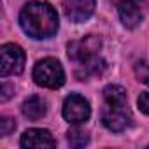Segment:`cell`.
Returning <instances> with one entry per match:
<instances>
[{
    "label": "cell",
    "mask_w": 149,
    "mask_h": 149,
    "mask_svg": "<svg viewBox=\"0 0 149 149\" xmlns=\"http://www.w3.org/2000/svg\"><path fill=\"white\" fill-rule=\"evenodd\" d=\"M19 25L33 39H47L58 32V14L47 2H28L19 14Z\"/></svg>",
    "instance_id": "cell-1"
},
{
    "label": "cell",
    "mask_w": 149,
    "mask_h": 149,
    "mask_svg": "<svg viewBox=\"0 0 149 149\" xmlns=\"http://www.w3.org/2000/svg\"><path fill=\"white\" fill-rule=\"evenodd\" d=\"M33 79L42 88L56 90L65 83V72L58 60L44 58V60L37 61V65L33 67Z\"/></svg>",
    "instance_id": "cell-2"
},
{
    "label": "cell",
    "mask_w": 149,
    "mask_h": 149,
    "mask_svg": "<svg viewBox=\"0 0 149 149\" xmlns=\"http://www.w3.org/2000/svg\"><path fill=\"white\" fill-rule=\"evenodd\" d=\"M102 123L111 132H123L132 123L126 100H105L102 109Z\"/></svg>",
    "instance_id": "cell-3"
},
{
    "label": "cell",
    "mask_w": 149,
    "mask_h": 149,
    "mask_svg": "<svg viewBox=\"0 0 149 149\" xmlns=\"http://www.w3.org/2000/svg\"><path fill=\"white\" fill-rule=\"evenodd\" d=\"M25 67V51L18 44H4L0 47V76L7 77L21 74Z\"/></svg>",
    "instance_id": "cell-4"
},
{
    "label": "cell",
    "mask_w": 149,
    "mask_h": 149,
    "mask_svg": "<svg viewBox=\"0 0 149 149\" xmlns=\"http://www.w3.org/2000/svg\"><path fill=\"white\" fill-rule=\"evenodd\" d=\"M112 4L118 7L121 23L126 28H135L146 13V0H112Z\"/></svg>",
    "instance_id": "cell-5"
},
{
    "label": "cell",
    "mask_w": 149,
    "mask_h": 149,
    "mask_svg": "<svg viewBox=\"0 0 149 149\" xmlns=\"http://www.w3.org/2000/svg\"><path fill=\"white\" fill-rule=\"evenodd\" d=\"M91 114V109H90V104L84 97L77 95V93H72L65 98L63 102V118L68 121V123H84L88 121Z\"/></svg>",
    "instance_id": "cell-6"
},
{
    "label": "cell",
    "mask_w": 149,
    "mask_h": 149,
    "mask_svg": "<svg viewBox=\"0 0 149 149\" xmlns=\"http://www.w3.org/2000/svg\"><path fill=\"white\" fill-rule=\"evenodd\" d=\"M102 47V40L97 35H86L79 40H72L68 44V58L74 61H84L91 56H97Z\"/></svg>",
    "instance_id": "cell-7"
},
{
    "label": "cell",
    "mask_w": 149,
    "mask_h": 149,
    "mask_svg": "<svg viewBox=\"0 0 149 149\" xmlns=\"http://www.w3.org/2000/svg\"><path fill=\"white\" fill-rule=\"evenodd\" d=\"M63 11L72 23H84L95 13V0H63Z\"/></svg>",
    "instance_id": "cell-8"
},
{
    "label": "cell",
    "mask_w": 149,
    "mask_h": 149,
    "mask_svg": "<svg viewBox=\"0 0 149 149\" xmlns=\"http://www.w3.org/2000/svg\"><path fill=\"white\" fill-rule=\"evenodd\" d=\"M19 144L23 147H54L56 146V140L53 139V135L47 130L32 128V130H26L21 135Z\"/></svg>",
    "instance_id": "cell-9"
},
{
    "label": "cell",
    "mask_w": 149,
    "mask_h": 149,
    "mask_svg": "<svg viewBox=\"0 0 149 149\" xmlns=\"http://www.w3.org/2000/svg\"><path fill=\"white\" fill-rule=\"evenodd\" d=\"M105 68V61L98 56H91L84 61H79V67L76 70V76L79 79H86L90 76H98V74H102Z\"/></svg>",
    "instance_id": "cell-10"
},
{
    "label": "cell",
    "mask_w": 149,
    "mask_h": 149,
    "mask_svg": "<svg viewBox=\"0 0 149 149\" xmlns=\"http://www.w3.org/2000/svg\"><path fill=\"white\" fill-rule=\"evenodd\" d=\"M23 114L30 121H39L46 114V104H44V100H40L39 97H30L23 104Z\"/></svg>",
    "instance_id": "cell-11"
},
{
    "label": "cell",
    "mask_w": 149,
    "mask_h": 149,
    "mask_svg": "<svg viewBox=\"0 0 149 149\" xmlns=\"http://www.w3.org/2000/svg\"><path fill=\"white\" fill-rule=\"evenodd\" d=\"M67 139H68V144L72 146V147H84L86 144H88V135L83 132V130H77V128H74V130H70L68 132V135H67Z\"/></svg>",
    "instance_id": "cell-12"
},
{
    "label": "cell",
    "mask_w": 149,
    "mask_h": 149,
    "mask_svg": "<svg viewBox=\"0 0 149 149\" xmlns=\"http://www.w3.org/2000/svg\"><path fill=\"white\" fill-rule=\"evenodd\" d=\"M16 128V123H14V119L13 118H7V116H4L2 118V121H0V133H2L4 137L6 135H9L13 130Z\"/></svg>",
    "instance_id": "cell-13"
},
{
    "label": "cell",
    "mask_w": 149,
    "mask_h": 149,
    "mask_svg": "<svg viewBox=\"0 0 149 149\" xmlns=\"http://www.w3.org/2000/svg\"><path fill=\"white\" fill-rule=\"evenodd\" d=\"M137 104L144 114H149V93H140V97L137 98Z\"/></svg>",
    "instance_id": "cell-14"
},
{
    "label": "cell",
    "mask_w": 149,
    "mask_h": 149,
    "mask_svg": "<svg viewBox=\"0 0 149 149\" xmlns=\"http://www.w3.org/2000/svg\"><path fill=\"white\" fill-rule=\"evenodd\" d=\"M9 91H11V86H9L7 83H4V84H2V97H0V98H2V102H6V100L11 97Z\"/></svg>",
    "instance_id": "cell-15"
},
{
    "label": "cell",
    "mask_w": 149,
    "mask_h": 149,
    "mask_svg": "<svg viewBox=\"0 0 149 149\" xmlns=\"http://www.w3.org/2000/svg\"><path fill=\"white\" fill-rule=\"evenodd\" d=\"M139 77H140V81H142V83H146V84L149 86V68H146V72H144V74L140 72V74H139Z\"/></svg>",
    "instance_id": "cell-16"
}]
</instances>
